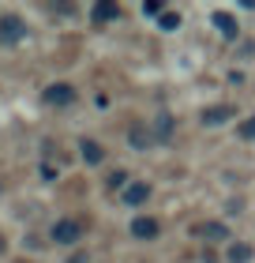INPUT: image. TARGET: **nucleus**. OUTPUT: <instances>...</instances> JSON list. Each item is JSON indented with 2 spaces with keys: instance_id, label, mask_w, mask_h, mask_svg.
<instances>
[{
  "instance_id": "2",
  "label": "nucleus",
  "mask_w": 255,
  "mask_h": 263,
  "mask_svg": "<svg viewBox=\"0 0 255 263\" xmlns=\"http://www.w3.org/2000/svg\"><path fill=\"white\" fill-rule=\"evenodd\" d=\"M42 98L49 102V105H71V102H75V87H71V83H53Z\"/></svg>"
},
{
  "instance_id": "13",
  "label": "nucleus",
  "mask_w": 255,
  "mask_h": 263,
  "mask_svg": "<svg viewBox=\"0 0 255 263\" xmlns=\"http://www.w3.org/2000/svg\"><path fill=\"white\" fill-rule=\"evenodd\" d=\"M158 19H162V30H176V27H180V15H176V11H162Z\"/></svg>"
},
{
  "instance_id": "8",
  "label": "nucleus",
  "mask_w": 255,
  "mask_h": 263,
  "mask_svg": "<svg viewBox=\"0 0 255 263\" xmlns=\"http://www.w3.org/2000/svg\"><path fill=\"white\" fill-rule=\"evenodd\" d=\"M147 199H150V184L147 181H135V184L124 188V203L128 207H139V203H147Z\"/></svg>"
},
{
  "instance_id": "1",
  "label": "nucleus",
  "mask_w": 255,
  "mask_h": 263,
  "mask_svg": "<svg viewBox=\"0 0 255 263\" xmlns=\"http://www.w3.org/2000/svg\"><path fill=\"white\" fill-rule=\"evenodd\" d=\"M27 38V23L19 15H0V42H23Z\"/></svg>"
},
{
  "instance_id": "7",
  "label": "nucleus",
  "mask_w": 255,
  "mask_h": 263,
  "mask_svg": "<svg viewBox=\"0 0 255 263\" xmlns=\"http://www.w3.org/2000/svg\"><path fill=\"white\" fill-rule=\"evenodd\" d=\"M162 233V226L154 218H131V237H139V241H150V237Z\"/></svg>"
},
{
  "instance_id": "18",
  "label": "nucleus",
  "mask_w": 255,
  "mask_h": 263,
  "mask_svg": "<svg viewBox=\"0 0 255 263\" xmlns=\"http://www.w3.org/2000/svg\"><path fill=\"white\" fill-rule=\"evenodd\" d=\"M19 263H27V259H19Z\"/></svg>"
},
{
  "instance_id": "4",
  "label": "nucleus",
  "mask_w": 255,
  "mask_h": 263,
  "mask_svg": "<svg viewBox=\"0 0 255 263\" xmlns=\"http://www.w3.org/2000/svg\"><path fill=\"white\" fill-rule=\"evenodd\" d=\"M191 237H210V241H229V226H222V222H195V226H191Z\"/></svg>"
},
{
  "instance_id": "11",
  "label": "nucleus",
  "mask_w": 255,
  "mask_h": 263,
  "mask_svg": "<svg viewBox=\"0 0 255 263\" xmlns=\"http://www.w3.org/2000/svg\"><path fill=\"white\" fill-rule=\"evenodd\" d=\"M120 15V8L113 4V0H102V4H94V23H109V19H116Z\"/></svg>"
},
{
  "instance_id": "6",
  "label": "nucleus",
  "mask_w": 255,
  "mask_h": 263,
  "mask_svg": "<svg viewBox=\"0 0 255 263\" xmlns=\"http://www.w3.org/2000/svg\"><path fill=\"white\" fill-rule=\"evenodd\" d=\"M233 113H237L233 105H210V109H203V117H199V121H203L206 128H214V124H225Z\"/></svg>"
},
{
  "instance_id": "5",
  "label": "nucleus",
  "mask_w": 255,
  "mask_h": 263,
  "mask_svg": "<svg viewBox=\"0 0 255 263\" xmlns=\"http://www.w3.org/2000/svg\"><path fill=\"white\" fill-rule=\"evenodd\" d=\"M214 27H218V34H222L225 42H237V34H240L237 19L229 15V11H214Z\"/></svg>"
},
{
  "instance_id": "17",
  "label": "nucleus",
  "mask_w": 255,
  "mask_h": 263,
  "mask_svg": "<svg viewBox=\"0 0 255 263\" xmlns=\"http://www.w3.org/2000/svg\"><path fill=\"white\" fill-rule=\"evenodd\" d=\"M0 252H4V237H0Z\"/></svg>"
},
{
  "instance_id": "10",
  "label": "nucleus",
  "mask_w": 255,
  "mask_h": 263,
  "mask_svg": "<svg viewBox=\"0 0 255 263\" xmlns=\"http://www.w3.org/2000/svg\"><path fill=\"white\" fill-rule=\"evenodd\" d=\"M79 151H83V162H90V165H98V162L105 158V151H102L94 139H83V143H79Z\"/></svg>"
},
{
  "instance_id": "12",
  "label": "nucleus",
  "mask_w": 255,
  "mask_h": 263,
  "mask_svg": "<svg viewBox=\"0 0 255 263\" xmlns=\"http://www.w3.org/2000/svg\"><path fill=\"white\" fill-rule=\"evenodd\" d=\"M248 259H251L248 245H229V263H248Z\"/></svg>"
},
{
  "instance_id": "15",
  "label": "nucleus",
  "mask_w": 255,
  "mask_h": 263,
  "mask_svg": "<svg viewBox=\"0 0 255 263\" xmlns=\"http://www.w3.org/2000/svg\"><path fill=\"white\" fill-rule=\"evenodd\" d=\"M124 181H128V173H113V177H109V188H113V192H116V188H124Z\"/></svg>"
},
{
  "instance_id": "3",
  "label": "nucleus",
  "mask_w": 255,
  "mask_h": 263,
  "mask_svg": "<svg viewBox=\"0 0 255 263\" xmlns=\"http://www.w3.org/2000/svg\"><path fill=\"white\" fill-rule=\"evenodd\" d=\"M79 233H83L79 222H71V218H60V222L53 226V241H56V245H75Z\"/></svg>"
},
{
  "instance_id": "16",
  "label": "nucleus",
  "mask_w": 255,
  "mask_h": 263,
  "mask_svg": "<svg viewBox=\"0 0 255 263\" xmlns=\"http://www.w3.org/2000/svg\"><path fill=\"white\" fill-rule=\"evenodd\" d=\"M169 132H173V121H169V117H162V121H158V136H169Z\"/></svg>"
},
{
  "instance_id": "9",
  "label": "nucleus",
  "mask_w": 255,
  "mask_h": 263,
  "mask_svg": "<svg viewBox=\"0 0 255 263\" xmlns=\"http://www.w3.org/2000/svg\"><path fill=\"white\" fill-rule=\"evenodd\" d=\"M128 143H131V147H135V151H150V143H154V136H150V132L143 128V124H135V128L128 132Z\"/></svg>"
},
{
  "instance_id": "14",
  "label": "nucleus",
  "mask_w": 255,
  "mask_h": 263,
  "mask_svg": "<svg viewBox=\"0 0 255 263\" xmlns=\"http://www.w3.org/2000/svg\"><path fill=\"white\" fill-rule=\"evenodd\" d=\"M240 139H255V117H251V121H244V124H240Z\"/></svg>"
}]
</instances>
